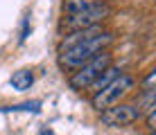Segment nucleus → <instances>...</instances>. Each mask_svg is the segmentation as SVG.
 Here are the masks:
<instances>
[{
    "instance_id": "9",
    "label": "nucleus",
    "mask_w": 156,
    "mask_h": 135,
    "mask_svg": "<svg viewBox=\"0 0 156 135\" xmlns=\"http://www.w3.org/2000/svg\"><path fill=\"white\" fill-rule=\"evenodd\" d=\"M154 81H156V70H149L147 77L140 81V90H154Z\"/></svg>"
},
{
    "instance_id": "7",
    "label": "nucleus",
    "mask_w": 156,
    "mask_h": 135,
    "mask_svg": "<svg viewBox=\"0 0 156 135\" xmlns=\"http://www.w3.org/2000/svg\"><path fill=\"white\" fill-rule=\"evenodd\" d=\"M9 83H12L14 90H30L32 83H34V72L32 70H18V72L12 74Z\"/></svg>"
},
{
    "instance_id": "8",
    "label": "nucleus",
    "mask_w": 156,
    "mask_h": 135,
    "mask_svg": "<svg viewBox=\"0 0 156 135\" xmlns=\"http://www.w3.org/2000/svg\"><path fill=\"white\" fill-rule=\"evenodd\" d=\"M104 2V0H63V16L68 14H77L82 9H88V7H95V5Z\"/></svg>"
},
{
    "instance_id": "4",
    "label": "nucleus",
    "mask_w": 156,
    "mask_h": 135,
    "mask_svg": "<svg viewBox=\"0 0 156 135\" xmlns=\"http://www.w3.org/2000/svg\"><path fill=\"white\" fill-rule=\"evenodd\" d=\"M111 63H113V54H111L109 50L100 52L95 59H90L88 63H84L82 68H77L70 77H68V86H70L73 90H86L106 68L111 66Z\"/></svg>"
},
{
    "instance_id": "1",
    "label": "nucleus",
    "mask_w": 156,
    "mask_h": 135,
    "mask_svg": "<svg viewBox=\"0 0 156 135\" xmlns=\"http://www.w3.org/2000/svg\"><path fill=\"white\" fill-rule=\"evenodd\" d=\"M113 41H115V36L111 34V32L100 29L98 34H93V36H88V39L75 43L68 50L59 52V66L63 70H68V72H75V70L82 68L84 63H88L90 59H95L100 52L109 50V45Z\"/></svg>"
},
{
    "instance_id": "3",
    "label": "nucleus",
    "mask_w": 156,
    "mask_h": 135,
    "mask_svg": "<svg viewBox=\"0 0 156 135\" xmlns=\"http://www.w3.org/2000/svg\"><path fill=\"white\" fill-rule=\"evenodd\" d=\"M133 86H136V79H133L131 74H127V72H120L109 86H106V88H102L100 93L90 95V106H93L98 113L106 110L109 106L120 104V99L133 88Z\"/></svg>"
},
{
    "instance_id": "5",
    "label": "nucleus",
    "mask_w": 156,
    "mask_h": 135,
    "mask_svg": "<svg viewBox=\"0 0 156 135\" xmlns=\"http://www.w3.org/2000/svg\"><path fill=\"white\" fill-rule=\"evenodd\" d=\"M143 117V113L138 110L133 104H113L109 106L106 110L100 113V122L104 124V126H129V124L138 122Z\"/></svg>"
},
{
    "instance_id": "10",
    "label": "nucleus",
    "mask_w": 156,
    "mask_h": 135,
    "mask_svg": "<svg viewBox=\"0 0 156 135\" xmlns=\"http://www.w3.org/2000/svg\"><path fill=\"white\" fill-rule=\"evenodd\" d=\"M154 117H156V106H152V108H147V110H145V120H147V128L149 131H154Z\"/></svg>"
},
{
    "instance_id": "2",
    "label": "nucleus",
    "mask_w": 156,
    "mask_h": 135,
    "mask_svg": "<svg viewBox=\"0 0 156 135\" xmlns=\"http://www.w3.org/2000/svg\"><path fill=\"white\" fill-rule=\"evenodd\" d=\"M111 14H113L111 5L100 2V5H95V7L82 9V12H77V14L63 16L61 23H59V27L66 29V34H68V32H79V29H90V27H100Z\"/></svg>"
},
{
    "instance_id": "6",
    "label": "nucleus",
    "mask_w": 156,
    "mask_h": 135,
    "mask_svg": "<svg viewBox=\"0 0 156 135\" xmlns=\"http://www.w3.org/2000/svg\"><path fill=\"white\" fill-rule=\"evenodd\" d=\"M118 74H120V68H115V66H113V63H111V66H109V68H106V70H104V72H102V74H100V77H98V79H95V81H93V83H90V86H88V88H86V90H88V93H90V95H95V93H100V90H102V88H106V86H109V83H111V81H113V79L118 77Z\"/></svg>"
}]
</instances>
